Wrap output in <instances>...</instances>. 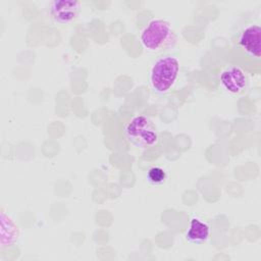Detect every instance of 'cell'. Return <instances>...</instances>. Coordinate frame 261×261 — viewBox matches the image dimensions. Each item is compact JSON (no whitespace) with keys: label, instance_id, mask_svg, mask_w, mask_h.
I'll return each instance as SVG.
<instances>
[{"label":"cell","instance_id":"cell-1","mask_svg":"<svg viewBox=\"0 0 261 261\" xmlns=\"http://www.w3.org/2000/svg\"><path fill=\"white\" fill-rule=\"evenodd\" d=\"M143 47L150 52H158L173 46L176 35L171 24L163 19H152L140 36Z\"/></svg>","mask_w":261,"mask_h":261},{"label":"cell","instance_id":"cell-2","mask_svg":"<svg viewBox=\"0 0 261 261\" xmlns=\"http://www.w3.org/2000/svg\"><path fill=\"white\" fill-rule=\"evenodd\" d=\"M180 62L177 57L166 55L157 59L150 69V84L154 92L164 94L174 85Z\"/></svg>","mask_w":261,"mask_h":261},{"label":"cell","instance_id":"cell-3","mask_svg":"<svg viewBox=\"0 0 261 261\" xmlns=\"http://www.w3.org/2000/svg\"><path fill=\"white\" fill-rule=\"evenodd\" d=\"M125 139L135 147L146 149L158 141V132L153 121L144 114L135 115L123 128Z\"/></svg>","mask_w":261,"mask_h":261},{"label":"cell","instance_id":"cell-4","mask_svg":"<svg viewBox=\"0 0 261 261\" xmlns=\"http://www.w3.org/2000/svg\"><path fill=\"white\" fill-rule=\"evenodd\" d=\"M222 87L231 94L242 93L248 86V76L245 70L238 65L225 67L219 76Z\"/></svg>","mask_w":261,"mask_h":261},{"label":"cell","instance_id":"cell-5","mask_svg":"<svg viewBox=\"0 0 261 261\" xmlns=\"http://www.w3.org/2000/svg\"><path fill=\"white\" fill-rule=\"evenodd\" d=\"M81 3L76 0H55L51 3L49 12L55 22L67 24L80 14Z\"/></svg>","mask_w":261,"mask_h":261},{"label":"cell","instance_id":"cell-6","mask_svg":"<svg viewBox=\"0 0 261 261\" xmlns=\"http://www.w3.org/2000/svg\"><path fill=\"white\" fill-rule=\"evenodd\" d=\"M238 43L249 56L259 59L261 56V28L258 24H248L242 30Z\"/></svg>","mask_w":261,"mask_h":261},{"label":"cell","instance_id":"cell-7","mask_svg":"<svg viewBox=\"0 0 261 261\" xmlns=\"http://www.w3.org/2000/svg\"><path fill=\"white\" fill-rule=\"evenodd\" d=\"M211 233L210 225L203 219L194 216L190 220L189 227L186 231V239L192 244H203L207 242Z\"/></svg>","mask_w":261,"mask_h":261},{"label":"cell","instance_id":"cell-8","mask_svg":"<svg viewBox=\"0 0 261 261\" xmlns=\"http://www.w3.org/2000/svg\"><path fill=\"white\" fill-rule=\"evenodd\" d=\"M1 247H10L14 245L19 238V227L13 219L4 211L1 212Z\"/></svg>","mask_w":261,"mask_h":261},{"label":"cell","instance_id":"cell-9","mask_svg":"<svg viewBox=\"0 0 261 261\" xmlns=\"http://www.w3.org/2000/svg\"><path fill=\"white\" fill-rule=\"evenodd\" d=\"M147 181L153 186H160L165 182L167 178V173L165 169L161 166H152L148 169L146 173Z\"/></svg>","mask_w":261,"mask_h":261}]
</instances>
